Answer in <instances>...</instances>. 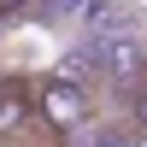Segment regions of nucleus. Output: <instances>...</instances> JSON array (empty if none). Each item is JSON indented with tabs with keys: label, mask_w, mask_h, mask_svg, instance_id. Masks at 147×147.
<instances>
[{
	"label": "nucleus",
	"mask_w": 147,
	"mask_h": 147,
	"mask_svg": "<svg viewBox=\"0 0 147 147\" xmlns=\"http://www.w3.org/2000/svg\"><path fill=\"white\" fill-rule=\"evenodd\" d=\"M30 118H35V94H30V82H24V77H0V147L18 136Z\"/></svg>",
	"instance_id": "2"
},
{
	"label": "nucleus",
	"mask_w": 147,
	"mask_h": 147,
	"mask_svg": "<svg viewBox=\"0 0 147 147\" xmlns=\"http://www.w3.org/2000/svg\"><path fill=\"white\" fill-rule=\"evenodd\" d=\"M136 129H147V94H141V106H136Z\"/></svg>",
	"instance_id": "3"
},
{
	"label": "nucleus",
	"mask_w": 147,
	"mask_h": 147,
	"mask_svg": "<svg viewBox=\"0 0 147 147\" xmlns=\"http://www.w3.org/2000/svg\"><path fill=\"white\" fill-rule=\"evenodd\" d=\"M30 94H35V118H41L59 141L77 136V129L94 118V94H88V82H77V77H59V71L53 77H35Z\"/></svg>",
	"instance_id": "1"
}]
</instances>
